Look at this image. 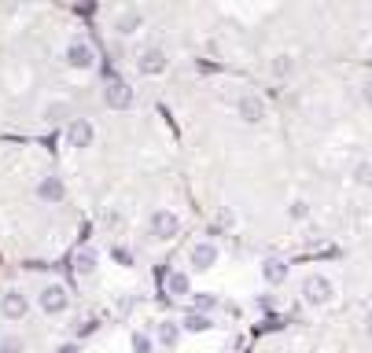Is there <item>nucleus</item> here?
<instances>
[{"label":"nucleus","instance_id":"obj_1","mask_svg":"<svg viewBox=\"0 0 372 353\" xmlns=\"http://www.w3.org/2000/svg\"><path fill=\"white\" fill-rule=\"evenodd\" d=\"M332 295H336V287H332L328 276H306V280H302V298H306L310 306H328Z\"/></svg>","mask_w":372,"mask_h":353},{"label":"nucleus","instance_id":"obj_2","mask_svg":"<svg viewBox=\"0 0 372 353\" xmlns=\"http://www.w3.org/2000/svg\"><path fill=\"white\" fill-rule=\"evenodd\" d=\"M37 302H41V309L48 313V317H56V313H63L70 306V295H67V287H63V283H48Z\"/></svg>","mask_w":372,"mask_h":353},{"label":"nucleus","instance_id":"obj_3","mask_svg":"<svg viewBox=\"0 0 372 353\" xmlns=\"http://www.w3.org/2000/svg\"><path fill=\"white\" fill-rule=\"evenodd\" d=\"M0 313H4L8 320H22V317L30 313V298L22 295V291H15V287H11V291L0 295Z\"/></svg>","mask_w":372,"mask_h":353},{"label":"nucleus","instance_id":"obj_4","mask_svg":"<svg viewBox=\"0 0 372 353\" xmlns=\"http://www.w3.org/2000/svg\"><path fill=\"white\" fill-rule=\"evenodd\" d=\"M151 232H155L159 240H173V235L181 232V221H177V214H170V210H155L151 214Z\"/></svg>","mask_w":372,"mask_h":353},{"label":"nucleus","instance_id":"obj_5","mask_svg":"<svg viewBox=\"0 0 372 353\" xmlns=\"http://www.w3.org/2000/svg\"><path fill=\"white\" fill-rule=\"evenodd\" d=\"M104 100H107V107H114V111H125L133 103V88L125 85V81H107V88H104Z\"/></svg>","mask_w":372,"mask_h":353},{"label":"nucleus","instance_id":"obj_6","mask_svg":"<svg viewBox=\"0 0 372 353\" xmlns=\"http://www.w3.org/2000/svg\"><path fill=\"white\" fill-rule=\"evenodd\" d=\"M96 136V129L93 122H85V118H74V122L67 125V140H70V148H88Z\"/></svg>","mask_w":372,"mask_h":353},{"label":"nucleus","instance_id":"obj_7","mask_svg":"<svg viewBox=\"0 0 372 353\" xmlns=\"http://www.w3.org/2000/svg\"><path fill=\"white\" fill-rule=\"evenodd\" d=\"M137 67H140V74H162L166 70V52L162 48H144L140 52V59H137Z\"/></svg>","mask_w":372,"mask_h":353},{"label":"nucleus","instance_id":"obj_8","mask_svg":"<svg viewBox=\"0 0 372 353\" xmlns=\"http://www.w3.org/2000/svg\"><path fill=\"white\" fill-rule=\"evenodd\" d=\"M192 269H199V272H207L210 265H217V243H196L192 246Z\"/></svg>","mask_w":372,"mask_h":353},{"label":"nucleus","instance_id":"obj_9","mask_svg":"<svg viewBox=\"0 0 372 353\" xmlns=\"http://www.w3.org/2000/svg\"><path fill=\"white\" fill-rule=\"evenodd\" d=\"M93 48H88L85 41H70L67 45V63H70V67L74 70H88V67H93Z\"/></svg>","mask_w":372,"mask_h":353},{"label":"nucleus","instance_id":"obj_10","mask_svg":"<svg viewBox=\"0 0 372 353\" xmlns=\"http://www.w3.org/2000/svg\"><path fill=\"white\" fill-rule=\"evenodd\" d=\"M240 118H243V122H262V118H265V103L258 100V96H254V93H243L240 96Z\"/></svg>","mask_w":372,"mask_h":353},{"label":"nucleus","instance_id":"obj_11","mask_svg":"<svg viewBox=\"0 0 372 353\" xmlns=\"http://www.w3.org/2000/svg\"><path fill=\"white\" fill-rule=\"evenodd\" d=\"M63 195H67V188H63L59 177H45L41 185H37V199H41V203H59Z\"/></svg>","mask_w":372,"mask_h":353},{"label":"nucleus","instance_id":"obj_12","mask_svg":"<svg viewBox=\"0 0 372 353\" xmlns=\"http://www.w3.org/2000/svg\"><path fill=\"white\" fill-rule=\"evenodd\" d=\"M140 22H144V15H140L137 8H130V11H122V15L114 19V30L125 37V33H137V30H140Z\"/></svg>","mask_w":372,"mask_h":353},{"label":"nucleus","instance_id":"obj_13","mask_svg":"<svg viewBox=\"0 0 372 353\" xmlns=\"http://www.w3.org/2000/svg\"><path fill=\"white\" fill-rule=\"evenodd\" d=\"M262 276H265V283H284L288 265H284L280 258H265V261H262Z\"/></svg>","mask_w":372,"mask_h":353},{"label":"nucleus","instance_id":"obj_14","mask_svg":"<svg viewBox=\"0 0 372 353\" xmlns=\"http://www.w3.org/2000/svg\"><path fill=\"white\" fill-rule=\"evenodd\" d=\"M188 291H192V280L185 272H170V276H166V295L170 298H185Z\"/></svg>","mask_w":372,"mask_h":353},{"label":"nucleus","instance_id":"obj_15","mask_svg":"<svg viewBox=\"0 0 372 353\" xmlns=\"http://www.w3.org/2000/svg\"><path fill=\"white\" fill-rule=\"evenodd\" d=\"M155 338H159L162 346H177V338H181V324H177V320H162Z\"/></svg>","mask_w":372,"mask_h":353},{"label":"nucleus","instance_id":"obj_16","mask_svg":"<svg viewBox=\"0 0 372 353\" xmlns=\"http://www.w3.org/2000/svg\"><path fill=\"white\" fill-rule=\"evenodd\" d=\"M210 317H207V313H188V317L181 320V328L185 331H192V335H199V331H210Z\"/></svg>","mask_w":372,"mask_h":353},{"label":"nucleus","instance_id":"obj_17","mask_svg":"<svg viewBox=\"0 0 372 353\" xmlns=\"http://www.w3.org/2000/svg\"><path fill=\"white\" fill-rule=\"evenodd\" d=\"M67 114H70V107L63 100H56V103H48V107H45V122L48 125H59V122H67Z\"/></svg>","mask_w":372,"mask_h":353},{"label":"nucleus","instance_id":"obj_18","mask_svg":"<svg viewBox=\"0 0 372 353\" xmlns=\"http://www.w3.org/2000/svg\"><path fill=\"white\" fill-rule=\"evenodd\" d=\"M74 269H78V276L96 272V251H78V258H74Z\"/></svg>","mask_w":372,"mask_h":353},{"label":"nucleus","instance_id":"obj_19","mask_svg":"<svg viewBox=\"0 0 372 353\" xmlns=\"http://www.w3.org/2000/svg\"><path fill=\"white\" fill-rule=\"evenodd\" d=\"M22 350H26V343H22L19 335H4V338H0V353H22Z\"/></svg>","mask_w":372,"mask_h":353},{"label":"nucleus","instance_id":"obj_20","mask_svg":"<svg viewBox=\"0 0 372 353\" xmlns=\"http://www.w3.org/2000/svg\"><path fill=\"white\" fill-rule=\"evenodd\" d=\"M291 70H295L291 56H277V59H273V74H277V77H288Z\"/></svg>","mask_w":372,"mask_h":353},{"label":"nucleus","instance_id":"obj_21","mask_svg":"<svg viewBox=\"0 0 372 353\" xmlns=\"http://www.w3.org/2000/svg\"><path fill=\"white\" fill-rule=\"evenodd\" d=\"M214 306H217L214 295H199V298H196V313H210Z\"/></svg>","mask_w":372,"mask_h":353},{"label":"nucleus","instance_id":"obj_22","mask_svg":"<svg viewBox=\"0 0 372 353\" xmlns=\"http://www.w3.org/2000/svg\"><path fill=\"white\" fill-rule=\"evenodd\" d=\"M133 350H137V353H151V338H148L144 331H137V335H133Z\"/></svg>","mask_w":372,"mask_h":353},{"label":"nucleus","instance_id":"obj_23","mask_svg":"<svg viewBox=\"0 0 372 353\" xmlns=\"http://www.w3.org/2000/svg\"><path fill=\"white\" fill-rule=\"evenodd\" d=\"M354 177L362 180V185H372V162H362V166L354 169Z\"/></svg>","mask_w":372,"mask_h":353},{"label":"nucleus","instance_id":"obj_24","mask_svg":"<svg viewBox=\"0 0 372 353\" xmlns=\"http://www.w3.org/2000/svg\"><path fill=\"white\" fill-rule=\"evenodd\" d=\"M306 214H310V206H306V203H291V217H295V221L306 217Z\"/></svg>","mask_w":372,"mask_h":353},{"label":"nucleus","instance_id":"obj_25","mask_svg":"<svg viewBox=\"0 0 372 353\" xmlns=\"http://www.w3.org/2000/svg\"><path fill=\"white\" fill-rule=\"evenodd\" d=\"M114 258H118V261H122V265H130V261H133V254H130V251H125V246H114Z\"/></svg>","mask_w":372,"mask_h":353},{"label":"nucleus","instance_id":"obj_26","mask_svg":"<svg viewBox=\"0 0 372 353\" xmlns=\"http://www.w3.org/2000/svg\"><path fill=\"white\" fill-rule=\"evenodd\" d=\"M365 103H369V107H372V77H369V81H365Z\"/></svg>","mask_w":372,"mask_h":353},{"label":"nucleus","instance_id":"obj_27","mask_svg":"<svg viewBox=\"0 0 372 353\" xmlns=\"http://www.w3.org/2000/svg\"><path fill=\"white\" fill-rule=\"evenodd\" d=\"M365 331H369V338H372V309H369V317H365Z\"/></svg>","mask_w":372,"mask_h":353},{"label":"nucleus","instance_id":"obj_28","mask_svg":"<svg viewBox=\"0 0 372 353\" xmlns=\"http://www.w3.org/2000/svg\"><path fill=\"white\" fill-rule=\"evenodd\" d=\"M59 353H78V350H74V346H63V350H59Z\"/></svg>","mask_w":372,"mask_h":353}]
</instances>
